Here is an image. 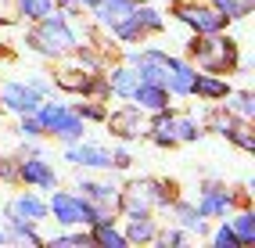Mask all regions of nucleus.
<instances>
[{
    "label": "nucleus",
    "instance_id": "nucleus-38",
    "mask_svg": "<svg viewBox=\"0 0 255 248\" xmlns=\"http://www.w3.org/2000/svg\"><path fill=\"white\" fill-rule=\"evenodd\" d=\"M112 169H129V151H115L112 155Z\"/></svg>",
    "mask_w": 255,
    "mask_h": 248
},
{
    "label": "nucleus",
    "instance_id": "nucleus-8",
    "mask_svg": "<svg viewBox=\"0 0 255 248\" xmlns=\"http://www.w3.org/2000/svg\"><path fill=\"white\" fill-rule=\"evenodd\" d=\"M237 205V198L227 191V187H219V184H209L205 191H201V202L194 205L201 216H227V212Z\"/></svg>",
    "mask_w": 255,
    "mask_h": 248
},
{
    "label": "nucleus",
    "instance_id": "nucleus-27",
    "mask_svg": "<svg viewBox=\"0 0 255 248\" xmlns=\"http://www.w3.org/2000/svg\"><path fill=\"white\" fill-rule=\"evenodd\" d=\"M90 72H58V87L69 90V94H83L87 97V87H90Z\"/></svg>",
    "mask_w": 255,
    "mask_h": 248
},
{
    "label": "nucleus",
    "instance_id": "nucleus-33",
    "mask_svg": "<svg viewBox=\"0 0 255 248\" xmlns=\"http://www.w3.org/2000/svg\"><path fill=\"white\" fill-rule=\"evenodd\" d=\"M72 112L79 115V119H94V123H105V115H108L105 108H101V105H94V101H83V105H76Z\"/></svg>",
    "mask_w": 255,
    "mask_h": 248
},
{
    "label": "nucleus",
    "instance_id": "nucleus-23",
    "mask_svg": "<svg viewBox=\"0 0 255 248\" xmlns=\"http://www.w3.org/2000/svg\"><path fill=\"white\" fill-rule=\"evenodd\" d=\"M90 241H94V245H105V248H126V245H129V241H126V234H119L112 223H94Z\"/></svg>",
    "mask_w": 255,
    "mask_h": 248
},
{
    "label": "nucleus",
    "instance_id": "nucleus-5",
    "mask_svg": "<svg viewBox=\"0 0 255 248\" xmlns=\"http://www.w3.org/2000/svg\"><path fill=\"white\" fill-rule=\"evenodd\" d=\"M40 101H43V97L32 90L29 83H22V79H11V83H4V87H0V105H4L7 112H14V115L36 112Z\"/></svg>",
    "mask_w": 255,
    "mask_h": 248
},
{
    "label": "nucleus",
    "instance_id": "nucleus-26",
    "mask_svg": "<svg viewBox=\"0 0 255 248\" xmlns=\"http://www.w3.org/2000/svg\"><path fill=\"white\" fill-rule=\"evenodd\" d=\"M212 7L223 14L227 22H241L245 14L252 11V0H212Z\"/></svg>",
    "mask_w": 255,
    "mask_h": 248
},
{
    "label": "nucleus",
    "instance_id": "nucleus-12",
    "mask_svg": "<svg viewBox=\"0 0 255 248\" xmlns=\"http://www.w3.org/2000/svg\"><path fill=\"white\" fill-rule=\"evenodd\" d=\"M133 101H137L140 112H165L169 108V90L162 87V83H137Z\"/></svg>",
    "mask_w": 255,
    "mask_h": 248
},
{
    "label": "nucleus",
    "instance_id": "nucleus-29",
    "mask_svg": "<svg viewBox=\"0 0 255 248\" xmlns=\"http://www.w3.org/2000/svg\"><path fill=\"white\" fill-rule=\"evenodd\" d=\"M133 14H137V22L144 25V32H162V14L155 7H133Z\"/></svg>",
    "mask_w": 255,
    "mask_h": 248
},
{
    "label": "nucleus",
    "instance_id": "nucleus-1",
    "mask_svg": "<svg viewBox=\"0 0 255 248\" xmlns=\"http://www.w3.org/2000/svg\"><path fill=\"white\" fill-rule=\"evenodd\" d=\"M25 43L32 47V51L47 54V58H58V54L76 51V32H72V25L65 22V18L47 14V18H40V25L25 36Z\"/></svg>",
    "mask_w": 255,
    "mask_h": 248
},
{
    "label": "nucleus",
    "instance_id": "nucleus-7",
    "mask_svg": "<svg viewBox=\"0 0 255 248\" xmlns=\"http://www.w3.org/2000/svg\"><path fill=\"white\" fill-rule=\"evenodd\" d=\"M18 180H22V184H29V187H43V191H47V187L58 184V173L50 169L40 155H29V158L18 162Z\"/></svg>",
    "mask_w": 255,
    "mask_h": 248
},
{
    "label": "nucleus",
    "instance_id": "nucleus-39",
    "mask_svg": "<svg viewBox=\"0 0 255 248\" xmlns=\"http://www.w3.org/2000/svg\"><path fill=\"white\" fill-rule=\"evenodd\" d=\"M79 4H90V7H94V4H97V0H79Z\"/></svg>",
    "mask_w": 255,
    "mask_h": 248
},
{
    "label": "nucleus",
    "instance_id": "nucleus-6",
    "mask_svg": "<svg viewBox=\"0 0 255 248\" xmlns=\"http://www.w3.org/2000/svg\"><path fill=\"white\" fill-rule=\"evenodd\" d=\"M165 61H169L165 51H140V54H129V65H133V72H137L140 83H162V87H165Z\"/></svg>",
    "mask_w": 255,
    "mask_h": 248
},
{
    "label": "nucleus",
    "instance_id": "nucleus-21",
    "mask_svg": "<svg viewBox=\"0 0 255 248\" xmlns=\"http://www.w3.org/2000/svg\"><path fill=\"white\" fill-rule=\"evenodd\" d=\"M155 234H158V227H155V220L147 216H129V227H126V241H155Z\"/></svg>",
    "mask_w": 255,
    "mask_h": 248
},
{
    "label": "nucleus",
    "instance_id": "nucleus-17",
    "mask_svg": "<svg viewBox=\"0 0 255 248\" xmlns=\"http://www.w3.org/2000/svg\"><path fill=\"white\" fill-rule=\"evenodd\" d=\"M151 140L162 144V147H173V144H176V115L155 112V123H151Z\"/></svg>",
    "mask_w": 255,
    "mask_h": 248
},
{
    "label": "nucleus",
    "instance_id": "nucleus-4",
    "mask_svg": "<svg viewBox=\"0 0 255 248\" xmlns=\"http://www.w3.org/2000/svg\"><path fill=\"white\" fill-rule=\"evenodd\" d=\"M173 18H180L183 25H191L198 36L223 32V25H227V18H223L212 4H194V0H180V4L173 7Z\"/></svg>",
    "mask_w": 255,
    "mask_h": 248
},
{
    "label": "nucleus",
    "instance_id": "nucleus-14",
    "mask_svg": "<svg viewBox=\"0 0 255 248\" xmlns=\"http://www.w3.org/2000/svg\"><path fill=\"white\" fill-rule=\"evenodd\" d=\"M133 7H137V0H97V4H94L97 22H101V25H108V29H112L115 22H123Z\"/></svg>",
    "mask_w": 255,
    "mask_h": 248
},
{
    "label": "nucleus",
    "instance_id": "nucleus-35",
    "mask_svg": "<svg viewBox=\"0 0 255 248\" xmlns=\"http://www.w3.org/2000/svg\"><path fill=\"white\" fill-rule=\"evenodd\" d=\"M29 87L36 90L40 97H47V94H54V83H50V79H43V76H32V79H29Z\"/></svg>",
    "mask_w": 255,
    "mask_h": 248
},
{
    "label": "nucleus",
    "instance_id": "nucleus-24",
    "mask_svg": "<svg viewBox=\"0 0 255 248\" xmlns=\"http://www.w3.org/2000/svg\"><path fill=\"white\" fill-rule=\"evenodd\" d=\"M18 4V14L22 18H32V22H40V18H47V14H54V0H14Z\"/></svg>",
    "mask_w": 255,
    "mask_h": 248
},
{
    "label": "nucleus",
    "instance_id": "nucleus-28",
    "mask_svg": "<svg viewBox=\"0 0 255 248\" xmlns=\"http://www.w3.org/2000/svg\"><path fill=\"white\" fill-rule=\"evenodd\" d=\"M223 137H230L241 151H252V147H255V137H252V129H248V119H234Z\"/></svg>",
    "mask_w": 255,
    "mask_h": 248
},
{
    "label": "nucleus",
    "instance_id": "nucleus-15",
    "mask_svg": "<svg viewBox=\"0 0 255 248\" xmlns=\"http://www.w3.org/2000/svg\"><path fill=\"white\" fill-rule=\"evenodd\" d=\"M7 216H22V220H43L47 216V202H40L36 194H18L14 202L7 205Z\"/></svg>",
    "mask_w": 255,
    "mask_h": 248
},
{
    "label": "nucleus",
    "instance_id": "nucleus-36",
    "mask_svg": "<svg viewBox=\"0 0 255 248\" xmlns=\"http://www.w3.org/2000/svg\"><path fill=\"white\" fill-rule=\"evenodd\" d=\"M50 245H58V248H65V245H90V234H69V238H54Z\"/></svg>",
    "mask_w": 255,
    "mask_h": 248
},
{
    "label": "nucleus",
    "instance_id": "nucleus-18",
    "mask_svg": "<svg viewBox=\"0 0 255 248\" xmlns=\"http://www.w3.org/2000/svg\"><path fill=\"white\" fill-rule=\"evenodd\" d=\"M105 79H108V90L119 94V97H133V90L140 83L133 69H112V76H105Z\"/></svg>",
    "mask_w": 255,
    "mask_h": 248
},
{
    "label": "nucleus",
    "instance_id": "nucleus-30",
    "mask_svg": "<svg viewBox=\"0 0 255 248\" xmlns=\"http://www.w3.org/2000/svg\"><path fill=\"white\" fill-rule=\"evenodd\" d=\"M230 112L237 115V119H252V115H255V97H252L248 90L234 94V105H230Z\"/></svg>",
    "mask_w": 255,
    "mask_h": 248
},
{
    "label": "nucleus",
    "instance_id": "nucleus-16",
    "mask_svg": "<svg viewBox=\"0 0 255 248\" xmlns=\"http://www.w3.org/2000/svg\"><path fill=\"white\" fill-rule=\"evenodd\" d=\"M0 241H29V245H43V238L32 230V220H22V216H7V227L0 230Z\"/></svg>",
    "mask_w": 255,
    "mask_h": 248
},
{
    "label": "nucleus",
    "instance_id": "nucleus-37",
    "mask_svg": "<svg viewBox=\"0 0 255 248\" xmlns=\"http://www.w3.org/2000/svg\"><path fill=\"white\" fill-rule=\"evenodd\" d=\"M162 245H183L187 238H183V230H165V234H155Z\"/></svg>",
    "mask_w": 255,
    "mask_h": 248
},
{
    "label": "nucleus",
    "instance_id": "nucleus-2",
    "mask_svg": "<svg viewBox=\"0 0 255 248\" xmlns=\"http://www.w3.org/2000/svg\"><path fill=\"white\" fill-rule=\"evenodd\" d=\"M191 58L205 72H227V69H237V43L219 40V32H212V36H194L191 40Z\"/></svg>",
    "mask_w": 255,
    "mask_h": 248
},
{
    "label": "nucleus",
    "instance_id": "nucleus-20",
    "mask_svg": "<svg viewBox=\"0 0 255 248\" xmlns=\"http://www.w3.org/2000/svg\"><path fill=\"white\" fill-rule=\"evenodd\" d=\"M230 230H234L237 245H255V212L241 209V212L230 220Z\"/></svg>",
    "mask_w": 255,
    "mask_h": 248
},
{
    "label": "nucleus",
    "instance_id": "nucleus-25",
    "mask_svg": "<svg viewBox=\"0 0 255 248\" xmlns=\"http://www.w3.org/2000/svg\"><path fill=\"white\" fill-rule=\"evenodd\" d=\"M112 32H115V36L123 40V43H137V40L144 36V25L137 22V14L129 11V14H126L123 22H115V25H112Z\"/></svg>",
    "mask_w": 255,
    "mask_h": 248
},
{
    "label": "nucleus",
    "instance_id": "nucleus-31",
    "mask_svg": "<svg viewBox=\"0 0 255 248\" xmlns=\"http://www.w3.org/2000/svg\"><path fill=\"white\" fill-rule=\"evenodd\" d=\"M198 137H201V126L191 115H180L176 119V140H198Z\"/></svg>",
    "mask_w": 255,
    "mask_h": 248
},
{
    "label": "nucleus",
    "instance_id": "nucleus-11",
    "mask_svg": "<svg viewBox=\"0 0 255 248\" xmlns=\"http://www.w3.org/2000/svg\"><path fill=\"white\" fill-rule=\"evenodd\" d=\"M194 69L187 61H180V58H169L165 61V90L169 94H191V87H194Z\"/></svg>",
    "mask_w": 255,
    "mask_h": 248
},
{
    "label": "nucleus",
    "instance_id": "nucleus-10",
    "mask_svg": "<svg viewBox=\"0 0 255 248\" xmlns=\"http://www.w3.org/2000/svg\"><path fill=\"white\" fill-rule=\"evenodd\" d=\"M105 123L115 137H140V108L137 105H126V108H119L112 115H105Z\"/></svg>",
    "mask_w": 255,
    "mask_h": 248
},
{
    "label": "nucleus",
    "instance_id": "nucleus-3",
    "mask_svg": "<svg viewBox=\"0 0 255 248\" xmlns=\"http://www.w3.org/2000/svg\"><path fill=\"white\" fill-rule=\"evenodd\" d=\"M40 119V126H43V133H54V137H61L65 144H72V140H83V119L72 112V108H65V105H43L40 101V108L32 112Z\"/></svg>",
    "mask_w": 255,
    "mask_h": 248
},
{
    "label": "nucleus",
    "instance_id": "nucleus-19",
    "mask_svg": "<svg viewBox=\"0 0 255 248\" xmlns=\"http://www.w3.org/2000/svg\"><path fill=\"white\" fill-rule=\"evenodd\" d=\"M79 191H83V198L87 202H101V205H119V194H115V187L112 184H90V180H79Z\"/></svg>",
    "mask_w": 255,
    "mask_h": 248
},
{
    "label": "nucleus",
    "instance_id": "nucleus-40",
    "mask_svg": "<svg viewBox=\"0 0 255 248\" xmlns=\"http://www.w3.org/2000/svg\"><path fill=\"white\" fill-rule=\"evenodd\" d=\"M0 165H4V158H0Z\"/></svg>",
    "mask_w": 255,
    "mask_h": 248
},
{
    "label": "nucleus",
    "instance_id": "nucleus-32",
    "mask_svg": "<svg viewBox=\"0 0 255 248\" xmlns=\"http://www.w3.org/2000/svg\"><path fill=\"white\" fill-rule=\"evenodd\" d=\"M18 133L25 137V140H36V137H43V126H40V119L36 115H22V126H18Z\"/></svg>",
    "mask_w": 255,
    "mask_h": 248
},
{
    "label": "nucleus",
    "instance_id": "nucleus-9",
    "mask_svg": "<svg viewBox=\"0 0 255 248\" xmlns=\"http://www.w3.org/2000/svg\"><path fill=\"white\" fill-rule=\"evenodd\" d=\"M65 158L76 162V165H90V169H112V151L101 144H76L65 151Z\"/></svg>",
    "mask_w": 255,
    "mask_h": 248
},
{
    "label": "nucleus",
    "instance_id": "nucleus-34",
    "mask_svg": "<svg viewBox=\"0 0 255 248\" xmlns=\"http://www.w3.org/2000/svg\"><path fill=\"white\" fill-rule=\"evenodd\" d=\"M212 245H216V248H241V245H237V238H234V230H230V223H223V227L212 234Z\"/></svg>",
    "mask_w": 255,
    "mask_h": 248
},
{
    "label": "nucleus",
    "instance_id": "nucleus-13",
    "mask_svg": "<svg viewBox=\"0 0 255 248\" xmlns=\"http://www.w3.org/2000/svg\"><path fill=\"white\" fill-rule=\"evenodd\" d=\"M191 94L205 97V101H223V97H230V83L219 76V72H205V76H194Z\"/></svg>",
    "mask_w": 255,
    "mask_h": 248
},
{
    "label": "nucleus",
    "instance_id": "nucleus-22",
    "mask_svg": "<svg viewBox=\"0 0 255 248\" xmlns=\"http://www.w3.org/2000/svg\"><path fill=\"white\" fill-rule=\"evenodd\" d=\"M173 209H176V216H180V227H183V230H194L198 238L209 230V227H205V216H201L194 205H187V202H173Z\"/></svg>",
    "mask_w": 255,
    "mask_h": 248
}]
</instances>
